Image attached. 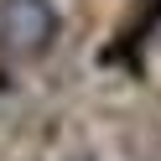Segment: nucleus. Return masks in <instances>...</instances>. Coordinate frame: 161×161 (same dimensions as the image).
Wrapping results in <instances>:
<instances>
[{"instance_id":"f257e3e1","label":"nucleus","mask_w":161,"mask_h":161,"mask_svg":"<svg viewBox=\"0 0 161 161\" xmlns=\"http://www.w3.org/2000/svg\"><path fill=\"white\" fill-rule=\"evenodd\" d=\"M63 31V16H57L52 0H0V52L5 57H42L47 47Z\"/></svg>"}]
</instances>
